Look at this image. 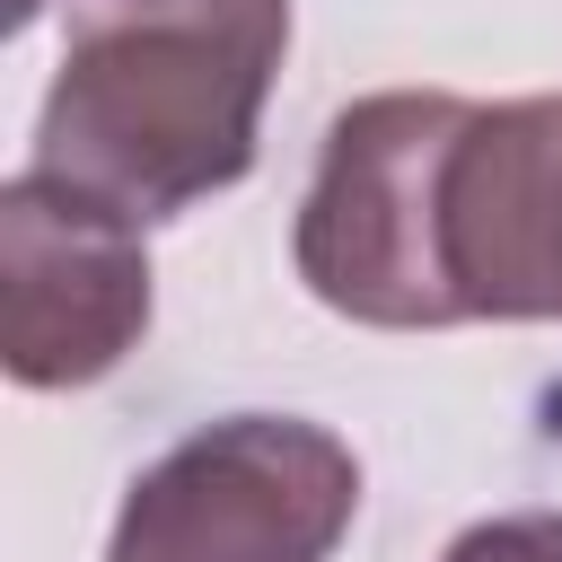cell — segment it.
<instances>
[{
    "label": "cell",
    "instance_id": "7a4b0ae2",
    "mask_svg": "<svg viewBox=\"0 0 562 562\" xmlns=\"http://www.w3.org/2000/svg\"><path fill=\"white\" fill-rule=\"evenodd\" d=\"M465 97L448 88H386L360 97L351 114H334L316 184L299 202V281L351 316V325H465L457 290H448V237H439V202H448V158L465 132Z\"/></svg>",
    "mask_w": 562,
    "mask_h": 562
},
{
    "label": "cell",
    "instance_id": "3957f363",
    "mask_svg": "<svg viewBox=\"0 0 562 562\" xmlns=\"http://www.w3.org/2000/svg\"><path fill=\"white\" fill-rule=\"evenodd\" d=\"M360 509V465L290 413H228L123 492L105 562H325Z\"/></svg>",
    "mask_w": 562,
    "mask_h": 562
},
{
    "label": "cell",
    "instance_id": "6da1fadb",
    "mask_svg": "<svg viewBox=\"0 0 562 562\" xmlns=\"http://www.w3.org/2000/svg\"><path fill=\"white\" fill-rule=\"evenodd\" d=\"M290 0H79L35 114V176L132 228L228 193L255 167Z\"/></svg>",
    "mask_w": 562,
    "mask_h": 562
},
{
    "label": "cell",
    "instance_id": "5b68a950",
    "mask_svg": "<svg viewBox=\"0 0 562 562\" xmlns=\"http://www.w3.org/2000/svg\"><path fill=\"white\" fill-rule=\"evenodd\" d=\"M439 237L457 316H562V97L465 114Z\"/></svg>",
    "mask_w": 562,
    "mask_h": 562
},
{
    "label": "cell",
    "instance_id": "52a82bcc",
    "mask_svg": "<svg viewBox=\"0 0 562 562\" xmlns=\"http://www.w3.org/2000/svg\"><path fill=\"white\" fill-rule=\"evenodd\" d=\"M44 9H53V0H9V26H35ZM70 9H79V0H70Z\"/></svg>",
    "mask_w": 562,
    "mask_h": 562
},
{
    "label": "cell",
    "instance_id": "8992f818",
    "mask_svg": "<svg viewBox=\"0 0 562 562\" xmlns=\"http://www.w3.org/2000/svg\"><path fill=\"white\" fill-rule=\"evenodd\" d=\"M439 562H562V509H509L465 527Z\"/></svg>",
    "mask_w": 562,
    "mask_h": 562
},
{
    "label": "cell",
    "instance_id": "277c9868",
    "mask_svg": "<svg viewBox=\"0 0 562 562\" xmlns=\"http://www.w3.org/2000/svg\"><path fill=\"white\" fill-rule=\"evenodd\" d=\"M149 334L140 228L53 176L0 193V360L18 386H88Z\"/></svg>",
    "mask_w": 562,
    "mask_h": 562
}]
</instances>
